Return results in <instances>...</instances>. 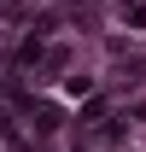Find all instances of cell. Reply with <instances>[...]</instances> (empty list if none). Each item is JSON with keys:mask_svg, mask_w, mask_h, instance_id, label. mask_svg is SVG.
<instances>
[]
</instances>
